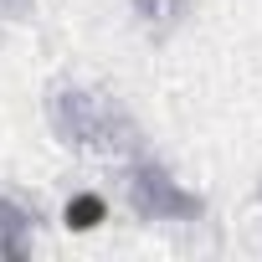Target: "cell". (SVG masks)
Masks as SVG:
<instances>
[{"instance_id":"1","label":"cell","mask_w":262,"mask_h":262,"mask_svg":"<svg viewBox=\"0 0 262 262\" xmlns=\"http://www.w3.org/2000/svg\"><path fill=\"white\" fill-rule=\"evenodd\" d=\"M41 118L62 149L88 155V160H128L134 149L149 144L128 103L82 77H57L41 93Z\"/></svg>"},{"instance_id":"2","label":"cell","mask_w":262,"mask_h":262,"mask_svg":"<svg viewBox=\"0 0 262 262\" xmlns=\"http://www.w3.org/2000/svg\"><path fill=\"white\" fill-rule=\"evenodd\" d=\"M118 201L149 231H201L211 216L206 195L149 144L134 149L128 160H118Z\"/></svg>"},{"instance_id":"3","label":"cell","mask_w":262,"mask_h":262,"mask_svg":"<svg viewBox=\"0 0 262 262\" xmlns=\"http://www.w3.org/2000/svg\"><path fill=\"white\" fill-rule=\"evenodd\" d=\"M41 226H47V211L36 201L0 185V262H26L41 242Z\"/></svg>"},{"instance_id":"4","label":"cell","mask_w":262,"mask_h":262,"mask_svg":"<svg viewBox=\"0 0 262 262\" xmlns=\"http://www.w3.org/2000/svg\"><path fill=\"white\" fill-rule=\"evenodd\" d=\"M123 11L149 41H165L195 16V0H123Z\"/></svg>"},{"instance_id":"5","label":"cell","mask_w":262,"mask_h":262,"mask_svg":"<svg viewBox=\"0 0 262 262\" xmlns=\"http://www.w3.org/2000/svg\"><path fill=\"white\" fill-rule=\"evenodd\" d=\"M108 216H113V201H108L103 190H93V185H77V190L62 201V226H67V231H98Z\"/></svg>"},{"instance_id":"6","label":"cell","mask_w":262,"mask_h":262,"mask_svg":"<svg viewBox=\"0 0 262 262\" xmlns=\"http://www.w3.org/2000/svg\"><path fill=\"white\" fill-rule=\"evenodd\" d=\"M31 6H36V0H0V26H6V21H21V16H31Z\"/></svg>"}]
</instances>
